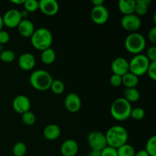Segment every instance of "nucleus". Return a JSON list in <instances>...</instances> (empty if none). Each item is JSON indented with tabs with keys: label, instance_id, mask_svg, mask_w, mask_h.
<instances>
[{
	"label": "nucleus",
	"instance_id": "obj_28",
	"mask_svg": "<svg viewBox=\"0 0 156 156\" xmlns=\"http://www.w3.org/2000/svg\"><path fill=\"white\" fill-rule=\"evenodd\" d=\"M27 152V146L24 143L18 142L15 143L13 147V155L24 156Z\"/></svg>",
	"mask_w": 156,
	"mask_h": 156
},
{
	"label": "nucleus",
	"instance_id": "obj_23",
	"mask_svg": "<svg viewBox=\"0 0 156 156\" xmlns=\"http://www.w3.org/2000/svg\"><path fill=\"white\" fill-rule=\"evenodd\" d=\"M41 60L46 65L52 64L56 59V53L53 48L50 47L48 49L43 50L41 53Z\"/></svg>",
	"mask_w": 156,
	"mask_h": 156
},
{
	"label": "nucleus",
	"instance_id": "obj_14",
	"mask_svg": "<svg viewBox=\"0 0 156 156\" xmlns=\"http://www.w3.org/2000/svg\"><path fill=\"white\" fill-rule=\"evenodd\" d=\"M111 70L113 73L123 76L129 73V62L123 57H117L111 63Z\"/></svg>",
	"mask_w": 156,
	"mask_h": 156
},
{
	"label": "nucleus",
	"instance_id": "obj_38",
	"mask_svg": "<svg viewBox=\"0 0 156 156\" xmlns=\"http://www.w3.org/2000/svg\"><path fill=\"white\" fill-rule=\"evenodd\" d=\"M88 156H101V151L94 150V149H91V152L88 153Z\"/></svg>",
	"mask_w": 156,
	"mask_h": 156
},
{
	"label": "nucleus",
	"instance_id": "obj_9",
	"mask_svg": "<svg viewBox=\"0 0 156 156\" xmlns=\"http://www.w3.org/2000/svg\"><path fill=\"white\" fill-rule=\"evenodd\" d=\"M141 24L142 22L140 17L136 15L135 14L123 15L121 19V25L123 28L131 33L136 31L141 27Z\"/></svg>",
	"mask_w": 156,
	"mask_h": 156
},
{
	"label": "nucleus",
	"instance_id": "obj_11",
	"mask_svg": "<svg viewBox=\"0 0 156 156\" xmlns=\"http://www.w3.org/2000/svg\"><path fill=\"white\" fill-rule=\"evenodd\" d=\"M12 107L15 112L23 114L24 113L30 111V101L27 96L22 94L18 95L14 98Z\"/></svg>",
	"mask_w": 156,
	"mask_h": 156
},
{
	"label": "nucleus",
	"instance_id": "obj_21",
	"mask_svg": "<svg viewBox=\"0 0 156 156\" xmlns=\"http://www.w3.org/2000/svg\"><path fill=\"white\" fill-rule=\"evenodd\" d=\"M151 3V0H136L135 12L134 14L137 16H143L148 12L149 5Z\"/></svg>",
	"mask_w": 156,
	"mask_h": 156
},
{
	"label": "nucleus",
	"instance_id": "obj_26",
	"mask_svg": "<svg viewBox=\"0 0 156 156\" xmlns=\"http://www.w3.org/2000/svg\"><path fill=\"white\" fill-rule=\"evenodd\" d=\"M50 88L54 94H61L65 91V85L62 81L59 80V79H55L52 82Z\"/></svg>",
	"mask_w": 156,
	"mask_h": 156
},
{
	"label": "nucleus",
	"instance_id": "obj_10",
	"mask_svg": "<svg viewBox=\"0 0 156 156\" xmlns=\"http://www.w3.org/2000/svg\"><path fill=\"white\" fill-rule=\"evenodd\" d=\"M91 18L95 24H104L108 21L109 12L105 5L94 6L91 9Z\"/></svg>",
	"mask_w": 156,
	"mask_h": 156
},
{
	"label": "nucleus",
	"instance_id": "obj_32",
	"mask_svg": "<svg viewBox=\"0 0 156 156\" xmlns=\"http://www.w3.org/2000/svg\"><path fill=\"white\" fill-rule=\"evenodd\" d=\"M146 73L151 79L153 81L156 80V62H150Z\"/></svg>",
	"mask_w": 156,
	"mask_h": 156
},
{
	"label": "nucleus",
	"instance_id": "obj_24",
	"mask_svg": "<svg viewBox=\"0 0 156 156\" xmlns=\"http://www.w3.org/2000/svg\"><path fill=\"white\" fill-rule=\"evenodd\" d=\"M117 156H135V149L131 145L124 144L117 149Z\"/></svg>",
	"mask_w": 156,
	"mask_h": 156
},
{
	"label": "nucleus",
	"instance_id": "obj_6",
	"mask_svg": "<svg viewBox=\"0 0 156 156\" xmlns=\"http://www.w3.org/2000/svg\"><path fill=\"white\" fill-rule=\"evenodd\" d=\"M149 63L146 55H135L129 62V72L138 77L143 76L146 73Z\"/></svg>",
	"mask_w": 156,
	"mask_h": 156
},
{
	"label": "nucleus",
	"instance_id": "obj_40",
	"mask_svg": "<svg viewBox=\"0 0 156 156\" xmlns=\"http://www.w3.org/2000/svg\"><path fill=\"white\" fill-rule=\"evenodd\" d=\"M92 4L94 5V6H101L104 5V0H92Z\"/></svg>",
	"mask_w": 156,
	"mask_h": 156
},
{
	"label": "nucleus",
	"instance_id": "obj_1",
	"mask_svg": "<svg viewBox=\"0 0 156 156\" xmlns=\"http://www.w3.org/2000/svg\"><path fill=\"white\" fill-rule=\"evenodd\" d=\"M105 137L108 146L117 149L127 143L128 133L123 126L116 125L108 129Z\"/></svg>",
	"mask_w": 156,
	"mask_h": 156
},
{
	"label": "nucleus",
	"instance_id": "obj_7",
	"mask_svg": "<svg viewBox=\"0 0 156 156\" xmlns=\"http://www.w3.org/2000/svg\"><path fill=\"white\" fill-rule=\"evenodd\" d=\"M87 141L91 149L94 150L101 151L108 146L105 134L100 131H92L88 135Z\"/></svg>",
	"mask_w": 156,
	"mask_h": 156
},
{
	"label": "nucleus",
	"instance_id": "obj_19",
	"mask_svg": "<svg viewBox=\"0 0 156 156\" xmlns=\"http://www.w3.org/2000/svg\"><path fill=\"white\" fill-rule=\"evenodd\" d=\"M60 128L56 124H49L44 128V136L47 140H56L60 136Z\"/></svg>",
	"mask_w": 156,
	"mask_h": 156
},
{
	"label": "nucleus",
	"instance_id": "obj_33",
	"mask_svg": "<svg viewBox=\"0 0 156 156\" xmlns=\"http://www.w3.org/2000/svg\"><path fill=\"white\" fill-rule=\"evenodd\" d=\"M101 156H117V151L114 148L107 146L104 149L101 151Z\"/></svg>",
	"mask_w": 156,
	"mask_h": 156
},
{
	"label": "nucleus",
	"instance_id": "obj_39",
	"mask_svg": "<svg viewBox=\"0 0 156 156\" xmlns=\"http://www.w3.org/2000/svg\"><path fill=\"white\" fill-rule=\"evenodd\" d=\"M135 156H149V154L146 152V151L145 149H142V150H140L139 152H136Z\"/></svg>",
	"mask_w": 156,
	"mask_h": 156
},
{
	"label": "nucleus",
	"instance_id": "obj_34",
	"mask_svg": "<svg viewBox=\"0 0 156 156\" xmlns=\"http://www.w3.org/2000/svg\"><path fill=\"white\" fill-rule=\"evenodd\" d=\"M146 56L149 62H156V47L152 46L146 51Z\"/></svg>",
	"mask_w": 156,
	"mask_h": 156
},
{
	"label": "nucleus",
	"instance_id": "obj_36",
	"mask_svg": "<svg viewBox=\"0 0 156 156\" xmlns=\"http://www.w3.org/2000/svg\"><path fill=\"white\" fill-rule=\"evenodd\" d=\"M9 39H10V36L7 31L3 30H0V45L7 44L9 41Z\"/></svg>",
	"mask_w": 156,
	"mask_h": 156
},
{
	"label": "nucleus",
	"instance_id": "obj_35",
	"mask_svg": "<svg viewBox=\"0 0 156 156\" xmlns=\"http://www.w3.org/2000/svg\"><path fill=\"white\" fill-rule=\"evenodd\" d=\"M111 85L114 87H119L122 85V77L118 75L113 74L110 79Z\"/></svg>",
	"mask_w": 156,
	"mask_h": 156
},
{
	"label": "nucleus",
	"instance_id": "obj_29",
	"mask_svg": "<svg viewBox=\"0 0 156 156\" xmlns=\"http://www.w3.org/2000/svg\"><path fill=\"white\" fill-rule=\"evenodd\" d=\"M22 121L24 124L27 125V126H30V125L34 124L36 122V116L31 111H27V112L24 113L22 114Z\"/></svg>",
	"mask_w": 156,
	"mask_h": 156
},
{
	"label": "nucleus",
	"instance_id": "obj_30",
	"mask_svg": "<svg viewBox=\"0 0 156 156\" xmlns=\"http://www.w3.org/2000/svg\"><path fill=\"white\" fill-rule=\"evenodd\" d=\"M23 5L27 12H34L39 9V2L37 0H25Z\"/></svg>",
	"mask_w": 156,
	"mask_h": 156
},
{
	"label": "nucleus",
	"instance_id": "obj_37",
	"mask_svg": "<svg viewBox=\"0 0 156 156\" xmlns=\"http://www.w3.org/2000/svg\"><path fill=\"white\" fill-rule=\"evenodd\" d=\"M148 37L151 43L153 44H156V27H154L149 30V34H148Z\"/></svg>",
	"mask_w": 156,
	"mask_h": 156
},
{
	"label": "nucleus",
	"instance_id": "obj_15",
	"mask_svg": "<svg viewBox=\"0 0 156 156\" xmlns=\"http://www.w3.org/2000/svg\"><path fill=\"white\" fill-rule=\"evenodd\" d=\"M36 64L34 56L30 53H24L18 58V66L24 71H30L33 69Z\"/></svg>",
	"mask_w": 156,
	"mask_h": 156
},
{
	"label": "nucleus",
	"instance_id": "obj_18",
	"mask_svg": "<svg viewBox=\"0 0 156 156\" xmlns=\"http://www.w3.org/2000/svg\"><path fill=\"white\" fill-rule=\"evenodd\" d=\"M135 6L136 0H120L118 2L119 10L123 15L134 14Z\"/></svg>",
	"mask_w": 156,
	"mask_h": 156
},
{
	"label": "nucleus",
	"instance_id": "obj_31",
	"mask_svg": "<svg viewBox=\"0 0 156 156\" xmlns=\"http://www.w3.org/2000/svg\"><path fill=\"white\" fill-rule=\"evenodd\" d=\"M130 117L136 120H142V119L144 118L145 117L144 109L140 108V107L132 108V111H131L130 113Z\"/></svg>",
	"mask_w": 156,
	"mask_h": 156
},
{
	"label": "nucleus",
	"instance_id": "obj_25",
	"mask_svg": "<svg viewBox=\"0 0 156 156\" xmlns=\"http://www.w3.org/2000/svg\"><path fill=\"white\" fill-rule=\"evenodd\" d=\"M146 151L149 156H156V136H152V137L148 140L147 143L146 145Z\"/></svg>",
	"mask_w": 156,
	"mask_h": 156
},
{
	"label": "nucleus",
	"instance_id": "obj_20",
	"mask_svg": "<svg viewBox=\"0 0 156 156\" xmlns=\"http://www.w3.org/2000/svg\"><path fill=\"white\" fill-rule=\"evenodd\" d=\"M122 77V84L126 87V88H136L139 83V77L133 74L130 72L123 75Z\"/></svg>",
	"mask_w": 156,
	"mask_h": 156
},
{
	"label": "nucleus",
	"instance_id": "obj_5",
	"mask_svg": "<svg viewBox=\"0 0 156 156\" xmlns=\"http://www.w3.org/2000/svg\"><path fill=\"white\" fill-rule=\"evenodd\" d=\"M125 47L129 53L133 54H140L146 45V39L140 33L133 32L128 35L125 39Z\"/></svg>",
	"mask_w": 156,
	"mask_h": 156
},
{
	"label": "nucleus",
	"instance_id": "obj_17",
	"mask_svg": "<svg viewBox=\"0 0 156 156\" xmlns=\"http://www.w3.org/2000/svg\"><path fill=\"white\" fill-rule=\"evenodd\" d=\"M17 27L20 34L25 38H30L35 30L33 22L27 18L21 20Z\"/></svg>",
	"mask_w": 156,
	"mask_h": 156
},
{
	"label": "nucleus",
	"instance_id": "obj_42",
	"mask_svg": "<svg viewBox=\"0 0 156 156\" xmlns=\"http://www.w3.org/2000/svg\"><path fill=\"white\" fill-rule=\"evenodd\" d=\"M4 26V24H3V20H2V16L0 15V30H2V27Z\"/></svg>",
	"mask_w": 156,
	"mask_h": 156
},
{
	"label": "nucleus",
	"instance_id": "obj_43",
	"mask_svg": "<svg viewBox=\"0 0 156 156\" xmlns=\"http://www.w3.org/2000/svg\"><path fill=\"white\" fill-rule=\"evenodd\" d=\"M12 156H15V155H12Z\"/></svg>",
	"mask_w": 156,
	"mask_h": 156
},
{
	"label": "nucleus",
	"instance_id": "obj_12",
	"mask_svg": "<svg viewBox=\"0 0 156 156\" xmlns=\"http://www.w3.org/2000/svg\"><path fill=\"white\" fill-rule=\"evenodd\" d=\"M39 9L43 14L48 16H53L59 12V3L56 0H41Z\"/></svg>",
	"mask_w": 156,
	"mask_h": 156
},
{
	"label": "nucleus",
	"instance_id": "obj_2",
	"mask_svg": "<svg viewBox=\"0 0 156 156\" xmlns=\"http://www.w3.org/2000/svg\"><path fill=\"white\" fill-rule=\"evenodd\" d=\"M30 43L35 49L43 51L51 47L53 34L51 31L46 27L36 29L30 37Z\"/></svg>",
	"mask_w": 156,
	"mask_h": 156
},
{
	"label": "nucleus",
	"instance_id": "obj_3",
	"mask_svg": "<svg viewBox=\"0 0 156 156\" xmlns=\"http://www.w3.org/2000/svg\"><path fill=\"white\" fill-rule=\"evenodd\" d=\"M131 111V104L123 98H119L114 100L111 106V116L118 121H123L130 117Z\"/></svg>",
	"mask_w": 156,
	"mask_h": 156
},
{
	"label": "nucleus",
	"instance_id": "obj_8",
	"mask_svg": "<svg viewBox=\"0 0 156 156\" xmlns=\"http://www.w3.org/2000/svg\"><path fill=\"white\" fill-rule=\"evenodd\" d=\"M3 24L6 27L9 28H14L17 27L21 22L22 18H21V12L18 9H9L4 14L2 17Z\"/></svg>",
	"mask_w": 156,
	"mask_h": 156
},
{
	"label": "nucleus",
	"instance_id": "obj_4",
	"mask_svg": "<svg viewBox=\"0 0 156 156\" xmlns=\"http://www.w3.org/2000/svg\"><path fill=\"white\" fill-rule=\"evenodd\" d=\"M30 84L34 88L38 91L50 89L53 79L51 75L44 69H37L30 76Z\"/></svg>",
	"mask_w": 156,
	"mask_h": 156
},
{
	"label": "nucleus",
	"instance_id": "obj_27",
	"mask_svg": "<svg viewBox=\"0 0 156 156\" xmlns=\"http://www.w3.org/2000/svg\"><path fill=\"white\" fill-rule=\"evenodd\" d=\"M15 59V54L12 50H2L0 53V59L2 62L6 63L12 62Z\"/></svg>",
	"mask_w": 156,
	"mask_h": 156
},
{
	"label": "nucleus",
	"instance_id": "obj_22",
	"mask_svg": "<svg viewBox=\"0 0 156 156\" xmlns=\"http://www.w3.org/2000/svg\"><path fill=\"white\" fill-rule=\"evenodd\" d=\"M140 91L136 88H126L123 91V98L126 99L129 103L136 102L140 99Z\"/></svg>",
	"mask_w": 156,
	"mask_h": 156
},
{
	"label": "nucleus",
	"instance_id": "obj_13",
	"mask_svg": "<svg viewBox=\"0 0 156 156\" xmlns=\"http://www.w3.org/2000/svg\"><path fill=\"white\" fill-rule=\"evenodd\" d=\"M65 107L69 112H78L82 107V101L79 96L76 93H69L67 94L65 98Z\"/></svg>",
	"mask_w": 156,
	"mask_h": 156
},
{
	"label": "nucleus",
	"instance_id": "obj_41",
	"mask_svg": "<svg viewBox=\"0 0 156 156\" xmlns=\"http://www.w3.org/2000/svg\"><path fill=\"white\" fill-rule=\"evenodd\" d=\"M24 1H25V0H12L11 2H12L13 4L21 5V4H24Z\"/></svg>",
	"mask_w": 156,
	"mask_h": 156
},
{
	"label": "nucleus",
	"instance_id": "obj_16",
	"mask_svg": "<svg viewBox=\"0 0 156 156\" xmlns=\"http://www.w3.org/2000/svg\"><path fill=\"white\" fill-rule=\"evenodd\" d=\"M60 152L62 156H76L79 152V145L74 140H67L62 143Z\"/></svg>",
	"mask_w": 156,
	"mask_h": 156
}]
</instances>
